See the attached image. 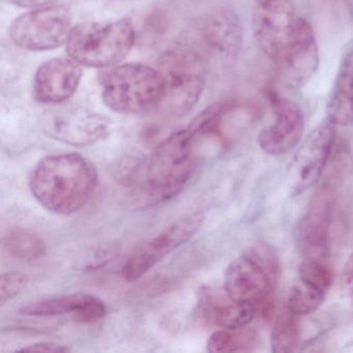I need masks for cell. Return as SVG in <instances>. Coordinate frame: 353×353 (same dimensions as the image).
I'll use <instances>...</instances> for the list:
<instances>
[{"label": "cell", "mask_w": 353, "mask_h": 353, "mask_svg": "<svg viewBox=\"0 0 353 353\" xmlns=\"http://www.w3.org/2000/svg\"><path fill=\"white\" fill-rule=\"evenodd\" d=\"M197 140V134L190 123L157 146L134 179V196L139 205L164 203L187 187L198 166Z\"/></svg>", "instance_id": "1"}, {"label": "cell", "mask_w": 353, "mask_h": 353, "mask_svg": "<svg viewBox=\"0 0 353 353\" xmlns=\"http://www.w3.org/2000/svg\"><path fill=\"white\" fill-rule=\"evenodd\" d=\"M98 185L92 162L76 152L52 154L40 161L32 172L30 189L48 212L70 216L81 210Z\"/></svg>", "instance_id": "2"}, {"label": "cell", "mask_w": 353, "mask_h": 353, "mask_svg": "<svg viewBox=\"0 0 353 353\" xmlns=\"http://www.w3.org/2000/svg\"><path fill=\"white\" fill-rule=\"evenodd\" d=\"M243 30L239 15L219 8L195 18L176 43L193 51L208 70L225 71L234 67L243 48Z\"/></svg>", "instance_id": "3"}, {"label": "cell", "mask_w": 353, "mask_h": 353, "mask_svg": "<svg viewBox=\"0 0 353 353\" xmlns=\"http://www.w3.org/2000/svg\"><path fill=\"white\" fill-rule=\"evenodd\" d=\"M135 37V28L129 19L79 24L72 28L65 43L68 55L84 67L113 68L130 54Z\"/></svg>", "instance_id": "4"}, {"label": "cell", "mask_w": 353, "mask_h": 353, "mask_svg": "<svg viewBox=\"0 0 353 353\" xmlns=\"http://www.w3.org/2000/svg\"><path fill=\"white\" fill-rule=\"evenodd\" d=\"M164 84L160 107L167 115L181 117L193 110L205 86L208 68L190 49L175 43L158 61Z\"/></svg>", "instance_id": "5"}, {"label": "cell", "mask_w": 353, "mask_h": 353, "mask_svg": "<svg viewBox=\"0 0 353 353\" xmlns=\"http://www.w3.org/2000/svg\"><path fill=\"white\" fill-rule=\"evenodd\" d=\"M102 99L113 112L137 114L160 106L164 84L158 70L141 63L117 65L102 76Z\"/></svg>", "instance_id": "6"}, {"label": "cell", "mask_w": 353, "mask_h": 353, "mask_svg": "<svg viewBox=\"0 0 353 353\" xmlns=\"http://www.w3.org/2000/svg\"><path fill=\"white\" fill-rule=\"evenodd\" d=\"M278 272L274 250L260 243L229 264L225 272L224 290L233 301L256 305L272 295Z\"/></svg>", "instance_id": "7"}, {"label": "cell", "mask_w": 353, "mask_h": 353, "mask_svg": "<svg viewBox=\"0 0 353 353\" xmlns=\"http://www.w3.org/2000/svg\"><path fill=\"white\" fill-rule=\"evenodd\" d=\"M72 17L65 6H47L22 14L10 26L16 46L28 51H48L67 43Z\"/></svg>", "instance_id": "8"}, {"label": "cell", "mask_w": 353, "mask_h": 353, "mask_svg": "<svg viewBox=\"0 0 353 353\" xmlns=\"http://www.w3.org/2000/svg\"><path fill=\"white\" fill-rule=\"evenodd\" d=\"M202 212L185 214L169 225L157 236L138 245L123 268V278L135 282L148 274L165 257L190 241L203 224Z\"/></svg>", "instance_id": "9"}, {"label": "cell", "mask_w": 353, "mask_h": 353, "mask_svg": "<svg viewBox=\"0 0 353 353\" xmlns=\"http://www.w3.org/2000/svg\"><path fill=\"white\" fill-rule=\"evenodd\" d=\"M279 82L289 90L307 85L319 69L317 39L307 19L299 18L294 34L274 61Z\"/></svg>", "instance_id": "10"}, {"label": "cell", "mask_w": 353, "mask_h": 353, "mask_svg": "<svg viewBox=\"0 0 353 353\" xmlns=\"http://www.w3.org/2000/svg\"><path fill=\"white\" fill-rule=\"evenodd\" d=\"M301 16L292 0H257L252 28L260 50L272 63L294 34Z\"/></svg>", "instance_id": "11"}, {"label": "cell", "mask_w": 353, "mask_h": 353, "mask_svg": "<svg viewBox=\"0 0 353 353\" xmlns=\"http://www.w3.org/2000/svg\"><path fill=\"white\" fill-rule=\"evenodd\" d=\"M336 125L330 121L312 131L299 148L289 167V189L299 195L319 181L336 145Z\"/></svg>", "instance_id": "12"}, {"label": "cell", "mask_w": 353, "mask_h": 353, "mask_svg": "<svg viewBox=\"0 0 353 353\" xmlns=\"http://www.w3.org/2000/svg\"><path fill=\"white\" fill-rule=\"evenodd\" d=\"M268 100L274 119L260 132L258 144L270 156L280 157L299 145L305 131V115L294 101L268 90Z\"/></svg>", "instance_id": "13"}, {"label": "cell", "mask_w": 353, "mask_h": 353, "mask_svg": "<svg viewBox=\"0 0 353 353\" xmlns=\"http://www.w3.org/2000/svg\"><path fill=\"white\" fill-rule=\"evenodd\" d=\"M336 187L322 183L310 200L299 227V239L307 257L322 259L336 210Z\"/></svg>", "instance_id": "14"}, {"label": "cell", "mask_w": 353, "mask_h": 353, "mask_svg": "<svg viewBox=\"0 0 353 353\" xmlns=\"http://www.w3.org/2000/svg\"><path fill=\"white\" fill-rule=\"evenodd\" d=\"M49 136L72 145H90L108 135L106 119L83 108H65L46 117Z\"/></svg>", "instance_id": "15"}, {"label": "cell", "mask_w": 353, "mask_h": 353, "mask_svg": "<svg viewBox=\"0 0 353 353\" xmlns=\"http://www.w3.org/2000/svg\"><path fill=\"white\" fill-rule=\"evenodd\" d=\"M81 78V65L71 57L45 61L34 75V98L44 104H61L73 97Z\"/></svg>", "instance_id": "16"}, {"label": "cell", "mask_w": 353, "mask_h": 353, "mask_svg": "<svg viewBox=\"0 0 353 353\" xmlns=\"http://www.w3.org/2000/svg\"><path fill=\"white\" fill-rule=\"evenodd\" d=\"M20 313L32 317H51V316L72 314L74 319L80 323H97L106 316L105 303L94 295L68 294L50 299H40L23 305Z\"/></svg>", "instance_id": "17"}, {"label": "cell", "mask_w": 353, "mask_h": 353, "mask_svg": "<svg viewBox=\"0 0 353 353\" xmlns=\"http://www.w3.org/2000/svg\"><path fill=\"white\" fill-rule=\"evenodd\" d=\"M200 311L214 325L226 330L245 327L253 321L257 310L252 303L233 301L226 291L203 288L200 293Z\"/></svg>", "instance_id": "18"}, {"label": "cell", "mask_w": 353, "mask_h": 353, "mask_svg": "<svg viewBox=\"0 0 353 353\" xmlns=\"http://www.w3.org/2000/svg\"><path fill=\"white\" fill-rule=\"evenodd\" d=\"M326 115L336 127L353 125V46L339 68L326 103Z\"/></svg>", "instance_id": "19"}, {"label": "cell", "mask_w": 353, "mask_h": 353, "mask_svg": "<svg viewBox=\"0 0 353 353\" xmlns=\"http://www.w3.org/2000/svg\"><path fill=\"white\" fill-rule=\"evenodd\" d=\"M258 345V334L253 328L216 330L208 341V352H252Z\"/></svg>", "instance_id": "20"}, {"label": "cell", "mask_w": 353, "mask_h": 353, "mask_svg": "<svg viewBox=\"0 0 353 353\" xmlns=\"http://www.w3.org/2000/svg\"><path fill=\"white\" fill-rule=\"evenodd\" d=\"M3 247L10 255L22 261H36L46 254L44 241L26 229L9 231L3 237Z\"/></svg>", "instance_id": "21"}, {"label": "cell", "mask_w": 353, "mask_h": 353, "mask_svg": "<svg viewBox=\"0 0 353 353\" xmlns=\"http://www.w3.org/2000/svg\"><path fill=\"white\" fill-rule=\"evenodd\" d=\"M301 343V325L299 316L285 310L274 322L270 336L274 353H291L299 348Z\"/></svg>", "instance_id": "22"}, {"label": "cell", "mask_w": 353, "mask_h": 353, "mask_svg": "<svg viewBox=\"0 0 353 353\" xmlns=\"http://www.w3.org/2000/svg\"><path fill=\"white\" fill-rule=\"evenodd\" d=\"M325 299V292L299 280L289 291L286 309L299 317L317 311Z\"/></svg>", "instance_id": "23"}, {"label": "cell", "mask_w": 353, "mask_h": 353, "mask_svg": "<svg viewBox=\"0 0 353 353\" xmlns=\"http://www.w3.org/2000/svg\"><path fill=\"white\" fill-rule=\"evenodd\" d=\"M299 280L327 292L334 280L332 270L319 258L307 257L299 268Z\"/></svg>", "instance_id": "24"}, {"label": "cell", "mask_w": 353, "mask_h": 353, "mask_svg": "<svg viewBox=\"0 0 353 353\" xmlns=\"http://www.w3.org/2000/svg\"><path fill=\"white\" fill-rule=\"evenodd\" d=\"M30 278L22 272H6L0 278V303L6 305L8 301L18 296L28 287Z\"/></svg>", "instance_id": "25"}, {"label": "cell", "mask_w": 353, "mask_h": 353, "mask_svg": "<svg viewBox=\"0 0 353 353\" xmlns=\"http://www.w3.org/2000/svg\"><path fill=\"white\" fill-rule=\"evenodd\" d=\"M342 289L353 313V254L343 270Z\"/></svg>", "instance_id": "26"}, {"label": "cell", "mask_w": 353, "mask_h": 353, "mask_svg": "<svg viewBox=\"0 0 353 353\" xmlns=\"http://www.w3.org/2000/svg\"><path fill=\"white\" fill-rule=\"evenodd\" d=\"M21 352H46V353H63L70 351L65 345L57 344L53 342H40L28 345L24 348L20 349Z\"/></svg>", "instance_id": "27"}, {"label": "cell", "mask_w": 353, "mask_h": 353, "mask_svg": "<svg viewBox=\"0 0 353 353\" xmlns=\"http://www.w3.org/2000/svg\"><path fill=\"white\" fill-rule=\"evenodd\" d=\"M10 3L22 8H43L51 5L57 0H9Z\"/></svg>", "instance_id": "28"}, {"label": "cell", "mask_w": 353, "mask_h": 353, "mask_svg": "<svg viewBox=\"0 0 353 353\" xmlns=\"http://www.w3.org/2000/svg\"><path fill=\"white\" fill-rule=\"evenodd\" d=\"M343 1H344L347 6H349V7L353 8V0H343Z\"/></svg>", "instance_id": "29"}]
</instances>
